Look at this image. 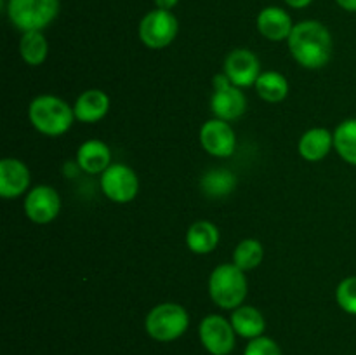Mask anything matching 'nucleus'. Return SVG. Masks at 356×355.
I'll use <instances>...</instances> for the list:
<instances>
[{"instance_id":"1","label":"nucleus","mask_w":356,"mask_h":355,"mask_svg":"<svg viewBox=\"0 0 356 355\" xmlns=\"http://www.w3.org/2000/svg\"><path fill=\"white\" fill-rule=\"evenodd\" d=\"M287 45L296 63L308 70L323 68L334 54V40L329 28L313 19L294 24Z\"/></svg>"},{"instance_id":"2","label":"nucleus","mask_w":356,"mask_h":355,"mask_svg":"<svg viewBox=\"0 0 356 355\" xmlns=\"http://www.w3.org/2000/svg\"><path fill=\"white\" fill-rule=\"evenodd\" d=\"M28 118L40 134L58 138L72 129L75 111L65 100L54 94H40L28 106Z\"/></svg>"},{"instance_id":"3","label":"nucleus","mask_w":356,"mask_h":355,"mask_svg":"<svg viewBox=\"0 0 356 355\" xmlns=\"http://www.w3.org/2000/svg\"><path fill=\"white\" fill-rule=\"evenodd\" d=\"M249 292L245 271L235 263H222L209 277V296L222 310H235L243 305Z\"/></svg>"},{"instance_id":"4","label":"nucleus","mask_w":356,"mask_h":355,"mask_svg":"<svg viewBox=\"0 0 356 355\" xmlns=\"http://www.w3.org/2000/svg\"><path fill=\"white\" fill-rule=\"evenodd\" d=\"M190 326V315L186 308L177 303H160L153 306L145 320L146 333L160 343H169L186 333Z\"/></svg>"},{"instance_id":"5","label":"nucleus","mask_w":356,"mask_h":355,"mask_svg":"<svg viewBox=\"0 0 356 355\" xmlns=\"http://www.w3.org/2000/svg\"><path fill=\"white\" fill-rule=\"evenodd\" d=\"M59 0H9L7 16L9 21L21 30L42 31L58 17Z\"/></svg>"},{"instance_id":"6","label":"nucleus","mask_w":356,"mask_h":355,"mask_svg":"<svg viewBox=\"0 0 356 355\" xmlns=\"http://www.w3.org/2000/svg\"><path fill=\"white\" fill-rule=\"evenodd\" d=\"M179 31L177 17L170 10H149L139 23V38L149 49H163L174 42Z\"/></svg>"},{"instance_id":"7","label":"nucleus","mask_w":356,"mask_h":355,"mask_svg":"<svg viewBox=\"0 0 356 355\" xmlns=\"http://www.w3.org/2000/svg\"><path fill=\"white\" fill-rule=\"evenodd\" d=\"M101 191L115 204L132 202L139 194V178L132 167L125 164H111L101 174Z\"/></svg>"},{"instance_id":"8","label":"nucleus","mask_w":356,"mask_h":355,"mask_svg":"<svg viewBox=\"0 0 356 355\" xmlns=\"http://www.w3.org/2000/svg\"><path fill=\"white\" fill-rule=\"evenodd\" d=\"M198 334L204 348L212 355H229L235 348L236 333L232 326V320H226L218 313L202 319Z\"/></svg>"},{"instance_id":"9","label":"nucleus","mask_w":356,"mask_h":355,"mask_svg":"<svg viewBox=\"0 0 356 355\" xmlns=\"http://www.w3.org/2000/svg\"><path fill=\"white\" fill-rule=\"evenodd\" d=\"M61 211V197L56 188L38 184L31 188L24 197V214L35 225H49L58 218Z\"/></svg>"},{"instance_id":"10","label":"nucleus","mask_w":356,"mask_h":355,"mask_svg":"<svg viewBox=\"0 0 356 355\" xmlns=\"http://www.w3.org/2000/svg\"><path fill=\"white\" fill-rule=\"evenodd\" d=\"M202 148L212 157L228 159L236 150V136L229 122L221 118L207 120L200 127Z\"/></svg>"},{"instance_id":"11","label":"nucleus","mask_w":356,"mask_h":355,"mask_svg":"<svg viewBox=\"0 0 356 355\" xmlns=\"http://www.w3.org/2000/svg\"><path fill=\"white\" fill-rule=\"evenodd\" d=\"M225 73L232 80L233 86L252 87L256 86L261 72V63L256 52L250 49H233L225 58Z\"/></svg>"},{"instance_id":"12","label":"nucleus","mask_w":356,"mask_h":355,"mask_svg":"<svg viewBox=\"0 0 356 355\" xmlns=\"http://www.w3.org/2000/svg\"><path fill=\"white\" fill-rule=\"evenodd\" d=\"M31 183L30 169L14 157L0 160V195L3 198H17L26 194Z\"/></svg>"},{"instance_id":"13","label":"nucleus","mask_w":356,"mask_h":355,"mask_svg":"<svg viewBox=\"0 0 356 355\" xmlns=\"http://www.w3.org/2000/svg\"><path fill=\"white\" fill-rule=\"evenodd\" d=\"M257 30L264 38L271 42H282L287 40L291 37L292 30H294V23L287 10L282 7H264L259 14H257Z\"/></svg>"},{"instance_id":"14","label":"nucleus","mask_w":356,"mask_h":355,"mask_svg":"<svg viewBox=\"0 0 356 355\" xmlns=\"http://www.w3.org/2000/svg\"><path fill=\"white\" fill-rule=\"evenodd\" d=\"M211 110L216 115V118H221L226 122L236 120L247 110L245 94L236 86L214 90L211 96Z\"/></svg>"},{"instance_id":"15","label":"nucleus","mask_w":356,"mask_h":355,"mask_svg":"<svg viewBox=\"0 0 356 355\" xmlns=\"http://www.w3.org/2000/svg\"><path fill=\"white\" fill-rule=\"evenodd\" d=\"M76 120L83 124H96L110 111V96L101 89H87L76 97L73 104Z\"/></svg>"},{"instance_id":"16","label":"nucleus","mask_w":356,"mask_h":355,"mask_svg":"<svg viewBox=\"0 0 356 355\" xmlns=\"http://www.w3.org/2000/svg\"><path fill=\"white\" fill-rule=\"evenodd\" d=\"M76 166L87 174H103L111 166V150L101 139H87L79 146Z\"/></svg>"},{"instance_id":"17","label":"nucleus","mask_w":356,"mask_h":355,"mask_svg":"<svg viewBox=\"0 0 356 355\" xmlns=\"http://www.w3.org/2000/svg\"><path fill=\"white\" fill-rule=\"evenodd\" d=\"M334 148V132L325 127H313L299 139V155L308 162H320Z\"/></svg>"},{"instance_id":"18","label":"nucleus","mask_w":356,"mask_h":355,"mask_svg":"<svg viewBox=\"0 0 356 355\" xmlns=\"http://www.w3.org/2000/svg\"><path fill=\"white\" fill-rule=\"evenodd\" d=\"M219 228L212 221L207 219H198L191 223L186 232V246L195 254H209L218 247Z\"/></svg>"},{"instance_id":"19","label":"nucleus","mask_w":356,"mask_h":355,"mask_svg":"<svg viewBox=\"0 0 356 355\" xmlns=\"http://www.w3.org/2000/svg\"><path fill=\"white\" fill-rule=\"evenodd\" d=\"M229 320H232L235 333L238 336L247 338V340H256V338L263 336L264 329H266V319L261 313V310L250 305H242L233 310Z\"/></svg>"},{"instance_id":"20","label":"nucleus","mask_w":356,"mask_h":355,"mask_svg":"<svg viewBox=\"0 0 356 355\" xmlns=\"http://www.w3.org/2000/svg\"><path fill=\"white\" fill-rule=\"evenodd\" d=\"M256 93L261 100L268 101V103H280L289 96V80L284 73L275 72V70H268L259 75L256 82Z\"/></svg>"},{"instance_id":"21","label":"nucleus","mask_w":356,"mask_h":355,"mask_svg":"<svg viewBox=\"0 0 356 355\" xmlns=\"http://www.w3.org/2000/svg\"><path fill=\"white\" fill-rule=\"evenodd\" d=\"M236 187V176L228 169H211L202 176L200 188L211 198L228 197Z\"/></svg>"},{"instance_id":"22","label":"nucleus","mask_w":356,"mask_h":355,"mask_svg":"<svg viewBox=\"0 0 356 355\" xmlns=\"http://www.w3.org/2000/svg\"><path fill=\"white\" fill-rule=\"evenodd\" d=\"M334 148L344 162L356 166V118H346L334 131Z\"/></svg>"},{"instance_id":"23","label":"nucleus","mask_w":356,"mask_h":355,"mask_svg":"<svg viewBox=\"0 0 356 355\" xmlns=\"http://www.w3.org/2000/svg\"><path fill=\"white\" fill-rule=\"evenodd\" d=\"M19 54L30 66H40L47 59L49 44L42 31H26L19 42Z\"/></svg>"},{"instance_id":"24","label":"nucleus","mask_w":356,"mask_h":355,"mask_svg":"<svg viewBox=\"0 0 356 355\" xmlns=\"http://www.w3.org/2000/svg\"><path fill=\"white\" fill-rule=\"evenodd\" d=\"M264 260V246L257 239H243L233 251V263L243 271L254 270Z\"/></svg>"},{"instance_id":"25","label":"nucleus","mask_w":356,"mask_h":355,"mask_svg":"<svg viewBox=\"0 0 356 355\" xmlns=\"http://www.w3.org/2000/svg\"><path fill=\"white\" fill-rule=\"evenodd\" d=\"M337 305L350 315H356V275L346 277L336 289Z\"/></svg>"},{"instance_id":"26","label":"nucleus","mask_w":356,"mask_h":355,"mask_svg":"<svg viewBox=\"0 0 356 355\" xmlns=\"http://www.w3.org/2000/svg\"><path fill=\"white\" fill-rule=\"evenodd\" d=\"M243 355H282V348L271 338L259 336L249 341Z\"/></svg>"},{"instance_id":"27","label":"nucleus","mask_w":356,"mask_h":355,"mask_svg":"<svg viewBox=\"0 0 356 355\" xmlns=\"http://www.w3.org/2000/svg\"><path fill=\"white\" fill-rule=\"evenodd\" d=\"M179 0H155L156 9H163V10H172L174 7L177 6Z\"/></svg>"},{"instance_id":"28","label":"nucleus","mask_w":356,"mask_h":355,"mask_svg":"<svg viewBox=\"0 0 356 355\" xmlns=\"http://www.w3.org/2000/svg\"><path fill=\"white\" fill-rule=\"evenodd\" d=\"M284 2L287 3L289 7H292V9H305V7H308L313 0H284Z\"/></svg>"},{"instance_id":"29","label":"nucleus","mask_w":356,"mask_h":355,"mask_svg":"<svg viewBox=\"0 0 356 355\" xmlns=\"http://www.w3.org/2000/svg\"><path fill=\"white\" fill-rule=\"evenodd\" d=\"M336 2L341 9L348 10V13H356V0H336Z\"/></svg>"}]
</instances>
